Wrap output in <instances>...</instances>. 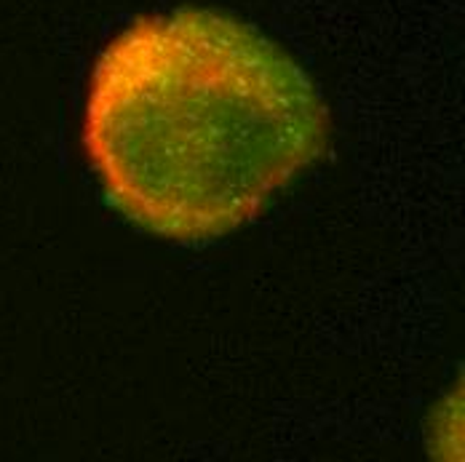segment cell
<instances>
[{
  "label": "cell",
  "instance_id": "cell-1",
  "mask_svg": "<svg viewBox=\"0 0 465 462\" xmlns=\"http://www.w3.org/2000/svg\"><path fill=\"white\" fill-rule=\"evenodd\" d=\"M326 144L311 78L231 14L142 16L96 59L86 155L107 201L161 238L195 243L243 228Z\"/></svg>",
  "mask_w": 465,
  "mask_h": 462
}]
</instances>
